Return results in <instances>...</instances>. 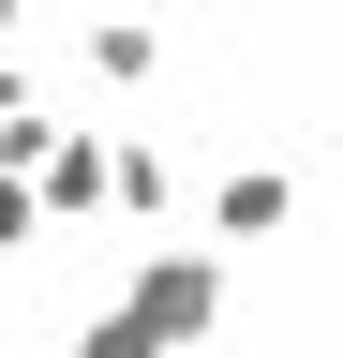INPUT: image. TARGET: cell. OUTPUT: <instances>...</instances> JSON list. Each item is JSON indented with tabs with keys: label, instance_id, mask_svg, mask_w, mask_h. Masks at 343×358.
<instances>
[{
	"label": "cell",
	"instance_id": "8",
	"mask_svg": "<svg viewBox=\"0 0 343 358\" xmlns=\"http://www.w3.org/2000/svg\"><path fill=\"white\" fill-rule=\"evenodd\" d=\"M0 120H30V60H0Z\"/></svg>",
	"mask_w": 343,
	"mask_h": 358
},
{
	"label": "cell",
	"instance_id": "6",
	"mask_svg": "<svg viewBox=\"0 0 343 358\" xmlns=\"http://www.w3.org/2000/svg\"><path fill=\"white\" fill-rule=\"evenodd\" d=\"M75 358H180V343H164V329H135V313H119V299H105V313H90V329H75Z\"/></svg>",
	"mask_w": 343,
	"mask_h": 358
},
{
	"label": "cell",
	"instance_id": "4",
	"mask_svg": "<svg viewBox=\"0 0 343 358\" xmlns=\"http://www.w3.org/2000/svg\"><path fill=\"white\" fill-rule=\"evenodd\" d=\"M90 75H105V90H149V75H164V15L105 0V15H90Z\"/></svg>",
	"mask_w": 343,
	"mask_h": 358
},
{
	"label": "cell",
	"instance_id": "5",
	"mask_svg": "<svg viewBox=\"0 0 343 358\" xmlns=\"http://www.w3.org/2000/svg\"><path fill=\"white\" fill-rule=\"evenodd\" d=\"M119 209H135V224H164V209H180V164H164L149 134H119Z\"/></svg>",
	"mask_w": 343,
	"mask_h": 358
},
{
	"label": "cell",
	"instance_id": "3",
	"mask_svg": "<svg viewBox=\"0 0 343 358\" xmlns=\"http://www.w3.org/2000/svg\"><path fill=\"white\" fill-rule=\"evenodd\" d=\"M284 224H298V179L284 164H224V179H209V239H224V254L239 239H284Z\"/></svg>",
	"mask_w": 343,
	"mask_h": 358
},
{
	"label": "cell",
	"instance_id": "7",
	"mask_svg": "<svg viewBox=\"0 0 343 358\" xmlns=\"http://www.w3.org/2000/svg\"><path fill=\"white\" fill-rule=\"evenodd\" d=\"M45 239V194H30V179H0V254H30Z\"/></svg>",
	"mask_w": 343,
	"mask_h": 358
},
{
	"label": "cell",
	"instance_id": "9",
	"mask_svg": "<svg viewBox=\"0 0 343 358\" xmlns=\"http://www.w3.org/2000/svg\"><path fill=\"white\" fill-rule=\"evenodd\" d=\"M15 30H30V0H0V60H15Z\"/></svg>",
	"mask_w": 343,
	"mask_h": 358
},
{
	"label": "cell",
	"instance_id": "1",
	"mask_svg": "<svg viewBox=\"0 0 343 358\" xmlns=\"http://www.w3.org/2000/svg\"><path fill=\"white\" fill-rule=\"evenodd\" d=\"M119 313L135 329H164V343H209L224 329V239H135V268H119Z\"/></svg>",
	"mask_w": 343,
	"mask_h": 358
},
{
	"label": "cell",
	"instance_id": "2",
	"mask_svg": "<svg viewBox=\"0 0 343 358\" xmlns=\"http://www.w3.org/2000/svg\"><path fill=\"white\" fill-rule=\"evenodd\" d=\"M30 194H45V224L119 209V134H75V120H60V150H45V179H30Z\"/></svg>",
	"mask_w": 343,
	"mask_h": 358
}]
</instances>
